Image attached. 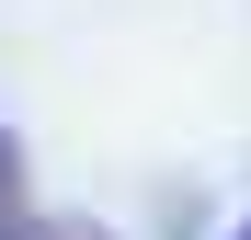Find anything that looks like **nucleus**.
Listing matches in <instances>:
<instances>
[{
    "label": "nucleus",
    "mask_w": 251,
    "mask_h": 240,
    "mask_svg": "<svg viewBox=\"0 0 251 240\" xmlns=\"http://www.w3.org/2000/svg\"><path fill=\"white\" fill-rule=\"evenodd\" d=\"M23 229V149H12V126H0V240Z\"/></svg>",
    "instance_id": "f257e3e1"
},
{
    "label": "nucleus",
    "mask_w": 251,
    "mask_h": 240,
    "mask_svg": "<svg viewBox=\"0 0 251 240\" xmlns=\"http://www.w3.org/2000/svg\"><path fill=\"white\" fill-rule=\"evenodd\" d=\"M12 240H114V229H92V217H23Z\"/></svg>",
    "instance_id": "f03ea898"
},
{
    "label": "nucleus",
    "mask_w": 251,
    "mask_h": 240,
    "mask_svg": "<svg viewBox=\"0 0 251 240\" xmlns=\"http://www.w3.org/2000/svg\"><path fill=\"white\" fill-rule=\"evenodd\" d=\"M228 240H251V217H240V229H228Z\"/></svg>",
    "instance_id": "7ed1b4c3"
}]
</instances>
